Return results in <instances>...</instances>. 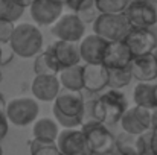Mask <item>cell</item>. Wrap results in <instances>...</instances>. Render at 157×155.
I'll use <instances>...</instances> for the list:
<instances>
[{
  "instance_id": "6da1fadb",
  "label": "cell",
  "mask_w": 157,
  "mask_h": 155,
  "mask_svg": "<svg viewBox=\"0 0 157 155\" xmlns=\"http://www.w3.org/2000/svg\"><path fill=\"white\" fill-rule=\"evenodd\" d=\"M128 109V102L125 94L121 90H110L104 93L98 101L93 102L92 116L93 120L114 125L116 122H121L125 111Z\"/></svg>"
},
{
  "instance_id": "7a4b0ae2",
  "label": "cell",
  "mask_w": 157,
  "mask_h": 155,
  "mask_svg": "<svg viewBox=\"0 0 157 155\" xmlns=\"http://www.w3.org/2000/svg\"><path fill=\"white\" fill-rule=\"evenodd\" d=\"M9 44L20 58L38 56L43 52V34L35 24L20 23L15 26Z\"/></svg>"
},
{
  "instance_id": "3957f363",
  "label": "cell",
  "mask_w": 157,
  "mask_h": 155,
  "mask_svg": "<svg viewBox=\"0 0 157 155\" xmlns=\"http://www.w3.org/2000/svg\"><path fill=\"white\" fill-rule=\"evenodd\" d=\"M133 29L125 14H98L93 21V32L101 38L111 41H124Z\"/></svg>"
},
{
  "instance_id": "277c9868",
  "label": "cell",
  "mask_w": 157,
  "mask_h": 155,
  "mask_svg": "<svg viewBox=\"0 0 157 155\" xmlns=\"http://www.w3.org/2000/svg\"><path fill=\"white\" fill-rule=\"evenodd\" d=\"M81 129L84 131L93 154L108 155L113 149H116V137H113V134L104 123L90 120L89 123H84Z\"/></svg>"
},
{
  "instance_id": "5b68a950",
  "label": "cell",
  "mask_w": 157,
  "mask_h": 155,
  "mask_svg": "<svg viewBox=\"0 0 157 155\" xmlns=\"http://www.w3.org/2000/svg\"><path fill=\"white\" fill-rule=\"evenodd\" d=\"M124 14L133 28L153 29L157 26V0H134Z\"/></svg>"
},
{
  "instance_id": "8992f818",
  "label": "cell",
  "mask_w": 157,
  "mask_h": 155,
  "mask_svg": "<svg viewBox=\"0 0 157 155\" xmlns=\"http://www.w3.org/2000/svg\"><path fill=\"white\" fill-rule=\"evenodd\" d=\"M40 106L32 98H17L12 99L6 106V116L11 123L15 126H28L35 123L38 119Z\"/></svg>"
},
{
  "instance_id": "52a82bcc",
  "label": "cell",
  "mask_w": 157,
  "mask_h": 155,
  "mask_svg": "<svg viewBox=\"0 0 157 155\" xmlns=\"http://www.w3.org/2000/svg\"><path fill=\"white\" fill-rule=\"evenodd\" d=\"M51 32L61 41L78 43L84 38L86 24L78 14H64L52 26Z\"/></svg>"
},
{
  "instance_id": "ba28073f",
  "label": "cell",
  "mask_w": 157,
  "mask_h": 155,
  "mask_svg": "<svg viewBox=\"0 0 157 155\" xmlns=\"http://www.w3.org/2000/svg\"><path fill=\"white\" fill-rule=\"evenodd\" d=\"M56 145L64 155H95L82 129H64L59 132Z\"/></svg>"
},
{
  "instance_id": "9c48e42d",
  "label": "cell",
  "mask_w": 157,
  "mask_h": 155,
  "mask_svg": "<svg viewBox=\"0 0 157 155\" xmlns=\"http://www.w3.org/2000/svg\"><path fill=\"white\" fill-rule=\"evenodd\" d=\"M124 132L142 135L148 132L153 126V111L140 106H133L128 108L121 120Z\"/></svg>"
},
{
  "instance_id": "30bf717a",
  "label": "cell",
  "mask_w": 157,
  "mask_h": 155,
  "mask_svg": "<svg viewBox=\"0 0 157 155\" xmlns=\"http://www.w3.org/2000/svg\"><path fill=\"white\" fill-rule=\"evenodd\" d=\"M124 41L130 47L134 58L154 53V50L157 49V35L153 29L133 28Z\"/></svg>"
},
{
  "instance_id": "8fae6325",
  "label": "cell",
  "mask_w": 157,
  "mask_h": 155,
  "mask_svg": "<svg viewBox=\"0 0 157 155\" xmlns=\"http://www.w3.org/2000/svg\"><path fill=\"white\" fill-rule=\"evenodd\" d=\"M134 55L131 53L130 47L125 41H111L108 43L105 49L102 65L108 70H121V68H130L133 64Z\"/></svg>"
},
{
  "instance_id": "7c38bea8",
  "label": "cell",
  "mask_w": 157,
  "mask_h": 155,
  "mask_svg": "<svg viewBox=\"0 0 157 155\" xmlns=\"http://www.w3.org/2000/svg\"><path fill=\"white\" fill-rule=\"evenodd\" d=\"M64 5L53 0H34L29 6L32 20L40 26L55 24L63 15Z\"/></svg>"
},
{
  "instance_id": "4fadbf2b",
  "label": "cell",
  "mask_w": 157,
  "mask_h": 155,
  "mask_svg": "<svg viewBox=\"0 0 157 155\" xmlns=\"http://www.w3.org/2000/svg\"><path fill=\"white\" fill-rule=\"evenodd\" d=\"M84 98L81 91H72V90H63L58 98L53 101V109L61 113L67 117H81L84 119Z\"/></svg>"
},
{
  "instance_id": "5bb4252c",
  "label": "cell",
  "mask_w": 157,
  "mask_h": 155,
  "mask_svg": "<svg viewBox=\"0 0 157 155\" xmlns=\"http://www.w3.org/2000/svg\"><path fill=\"white\" fill-rule=\"evenodd\" d=\"M107 46H108V41L101 38L96 34L84 37L79 44L81 59L86 64H102V58H104Z\"/></svg>"
},
{
  "instance_id": "9a60e30c",
  "label": "cell",
  "mask_w": 157,
  "mask_h": 155,
  "mask_svg": "<svg viewBox=\"0 0 157 155\" xmlns=\"http://www.w3.org/2000/svg\"><path fill=\"white\" fill-rule=\"evenodd\" d=\"M49 49L52 50L55 59L58 61L61 70L73 67V65H79L81 59V52H79V46L76 43H69V41H61L56 40L49 46Z\"/></svg>"
},
{
  "instance_id": "2e32d148",
  "label": "cell",
  "mask_w": 157,
  "mask_h": 155,
  "mask_svg": "<svg viewBox=\"0 0 157 155\" xmlns=\"http://www.w3.org/2000/svg\"><path fill=\"white\" fill-rule=\"evenodd\" d=\"M59 79L56 76H48V75H40L35 76V79L32 81L31 90L32 94L43 102H52L58 98V94L61 93L59 90Z\"/></svg>"
},
{
  "instance_id": "e0dca14e",
  "label": "cell",
  "mask_w": 157,
  "mask_h": 155,
  "mask_svg": "<svg viewBox=\"0 0 157 155\" xmlns=\"http://www.w3.org/2000/svg\"><path fill=\"white\" fill-rule=\"evenodd\" d=\"M108 85V68L102 64L84 65V88L90 93L101 91Z\"/></svg>"
},
{
  "instance_id": "ac0fdd59",
  "label": "cell",
  "mask_w": 157,
  "mask_h": 155,
  "mask_svg": "<svg viewBox=\"0 0 157 155\" xmlns=\"http://www.w3.org/2000/svg\"><path fill=\"white\" fill-rule=\"evenodd\" d=\"M131 73L133 78L140 82H150L157 79V59L154 53L134 58L131 64Z\"/></svg>"
},
{
  "instance_id": "d6986e66",
  "label": "cell",
  "mask_w": 157,
  "mask_h": 155,
  "mask_svg": "<svg viewBox=\"0 0 157 155\" xmlns=\"http://www.w3.org/2000/svg\"><path fill=\"white\" fill-rule=\"evenodd\" d=\"M116 151L121 155H145L142 135L121 132L116 137Z\"/></svg>"
},
{
  "instance_id": "ffe728a7",
  "label": "cell",
  "mask_w": 157,
  "mask_h": 155,
  "mask_svg": "<svg viewBox=\"0 0 157 155\" xmlns=\"http://www.w3.org/2000/svg\"><path fill=\"white\" fill-rule=\"evenodd\" d=\"M58 79L64 90L81 91L84 88V65H73L58 73Z\"/></svg>"
},
{
  "instance_id": "44dd1931",
  "label": "cell",
  "mask_w": 157,
  "mask_h": 155,
  "mask_svg": "<svg viewBox=\"0 0 157 155\" xmlns=\"http://www.w3.org/2000/svg\"><path fill=\"white\" fill-rule=\"evenodd\" d=\"M34 72L37 76L40 75H48V76H56V73L61 72V67L58 64V61L55 59L52 50L48 47L46 50H43L38 56H35L34 61Z\"/></svg>"
},
{
  "instance_id": "7402d4cb",
  "label": "cell",
  "mask_w": 157,
  "mask_h": 155,
  "mask_svg": "<svg viewBox=\"0 0 157 155\" xmlns=\"http://www.w3.org/2000/svg\"><path fill=\"white\" fill-rule=\"evenodd\" d=\"M34 138L43 140V142H56L59 137V129H58V122H55L49 117L38 119L34 123L32 128Z\"/></svg>"
},
{
  "instance_id": "603a6c76",
  "label": "cell",
  "mask_w": 157,
  "mask_h": 155,
  "mask_svg": "<svg viewBox=\"0 0 157 155\" xmlns=\"http://www.w3.org/2000/svg\"><path fill=\"white\" fill-rule=\"evenodd\" d=\"M154 87L153 84H145L140 82L134 87L133 90V101L136 103V106L140 108H147L150 111L156 109V96H154Z\"/></svg>"
},
{
  "instance_id": "cb8c5ba5",
  "label": "cell",
  "mask_w": 157,
  "mask_h": 155,
  "mask_svg": "<svg viewBox=\"0 0 157 155\" xmlns=\"http://www.w3.org/2000/svg\"><path fill=\"white\" fill-rule=\"evenodd\" d=\"M131 0H96L95 6L99 14H124Z\"/></svg>"
},
{
  "instance_id": "d4e9b609",
  "label": "cell",
  "mask_w": 157,
  "mask_h": 155,
  "mask_svg": "<svg viewBox=\"0 0 157 155\" xmlns=\"http://www.w3.org/2000/svg\"><path fill=\"white\" fill-rule=\"evenodd\" d=\"M133 79L131 67L121 68V70H108V87L111 90H121L127 87Z\"/></svg>"
},
{
  "instance_id": "484cf974",
  "label": "cell",
  "mask_w": 157,
  "mask_h": 155,
  "mask_svg": "<svg viewBox=\"0 0 157 155\" xmlns=\"http://www.w3.org/2000/svg\"><path fill=\"white\" fill-rule=\"evenodd\" d=\"M29 151H31V155H58L59 154L56 142H43V140H37V138H32L29 142Z\"/></svg>"
},
{
  "instance_id": "4316f807",
  "label": "cell",
  "mask_w": 157,
  "mask_h": 155,
  "mask_svg": "<svg viewBox=\"0 0 157 155\" xmlns=\"http://www.w3.org/2000/svg\"><path fill=\"white\" fill-rule=\"evenodd\" d=\"M95 2L96 0H67L66 2V6L69 9L73 11V14H84L87 11H92L95 6Z\"/></svg>"
},
{
  "instance_id": "83f0119b",
  "label": "cell",
  "mask_w": 157,
  "mask_h": 155,
  "mask_svg": "<svg viewBox=\"0 0 157 155\" xmlns=\"http://www.w3.org/2000/svg\"><path fill=\"white\" fill-rule=\"evenodd\" d=\"M53 116H55V120H56L64 129H76L78 126L84 125V123H82L84 119H81V117H67V116H63L61 113H58V111H55V109H53Z\"/></svg>"
},
{
  "instance_id": "f1b7e54d",
  "label": "cell",
  "mask_w": 157,
  "mask_h": 155,
  "mask_svg": "<svg viewBox=\"0 0 157 155\" xmlns=\"http://www.w3.org/2000/svg\"><path fill=\"white\" fill-rule=\"evenodd\" d=\"M145 155H157V131L150 129L148 132L142 134Z\"/></svg>"
},
{
  "instance_id": "f546056e",
  "label": "cell",
  "mask_w": 157,
  "mask_h": 155,
  "mask_svg": "<svg viewBox=\"0 0 157 155\" xmlns=\"http://www.w3.org/2000/svg\"><path fill=\"white\" fill-rule=\"evenodd\" d=\"M14 23L8 21V20H0V43L6 44L11 41L12 38V34H14Z\"/></svg>"
},
{
  "instance_id": "4dcf8cb0",
  "label": "cell",
  "mask_w": 157,
  "mask_h": 155,
  "mask_svg": "<svg viewBox=\"0 0 157 155\" xmlns=\"http://www.w3.org/2000/svg\"><path fill=\"white\" fill-rule=\"evenodd\" d=\"M8 116H6V111H0V142L6 137V134H8V129H9V126H8Z\"/></svg>"
},
{
  "instance_id": "1f68e13d",
  "label": "cell",
  "mask_w": 157,
  "mask_h": 155,
  "mask_svg": "<svg viewBox=\"0 0 157 155\" xmlns=\"http://www.w3.org/2000/svg\"><path fill=\"white\" fill-rule=\"evenodd\" d=\"M6 9H8L6 0H0V20H5L6 18Z\"/></svg>"
},
{
  "instance_id": "d6a6232c",
  "label": "cell",
  "mask_w": 157,
  "mask_h": 155,
  "mask_svg": "<svg viewBox=\"0 0 157 155\" xmlns=\"http://www.w3.org/2000/svg\"><path fill=\"white\" fill-rule=\"evenodd\" d=\"M151 129L157 131V108L153 109V126H151Z\"/></svg>"
},
{
  "instance_id": "836d02e7",
  "label": "cell",
  "mask_w": 157,
  "mask_h": 155,
  "mask_svg": "<svg viewBox=\"0 0 157 155\" xmlns=\"http://www.w3.org/2000/svg\"><path fill=\"white\" fill-rule=\"evenodd\" d=\"M6 106H8V103L5 102L3 96L0 94V111H6Z\"/></svg>"
},
{
  "instance_id": "e575fe53",
  "label": "cell",
  "mask_w": 157,
  "mask_h": 155,
  "mask_svg": "<svg viewBox=\"0 0 157 155\" xmlns=\"http://www.w3.org/2000/svg\"><path fill=\"white\" fill-rule=\"evenodd\" d=\"M53 2H56V3H61V5H64V6H66V2H67V0H53Z\"/></svg>"
},
{
  "instance_id": "d590c367",
  "label": "cell",
  "mask_w": 157,
  "mask_h": 155,
  "mask_svg": "<svg viewBox=\"0 0 157 155\" xmlns=\"http://www.w3.org/2000/svg\"><path fill=\"white\" fill-rule=\"evenodd\" d=\"M154 96H156V105H157V84H156V87H154Z\"/></svg>"
},
{
  "instance_id": "8d00e7d4",
  "label": "cell",
  "mask_w": 157,
  "mask_h": 155,
  "mask_svg": "<svg viewBox=\"0 0 157 155\" xmlns=\"http://www.w3.org/2000/svg\"><path fill=\"white\" fill-rule=\"evenodd\" d=\"M3 81V75H2V72H0V82Z\"/></svg>"
},
{
  "instance_id": "74e56055",
  "label": "cell",
  "mask_w": 157,
  "mask_h": 155,
  "mask_svg": "<svg viewBox=\"0 0 157 155\" xmlns=\"http://www.w3.org/2000/svg\"><path fill=\"white\" fill-rule=\"evenodd\" d=\"M26 2H28V3H29V6H31V3H32L34 0H26Z\"/></svg>"
},
{
  "instance_id": "f35d334b",
  "label": "cell",
  "mask_w": 157,
  "mask_h": 155,
  "mask_svg": "<svg viewBox=\"0 0 157 155\" xmlns=\"http://www.w3.org/2000/svg\"><path fill=\"white\" fill-rule=\"evenodd\" d=\"M0 155H3V149H2V146H0Z\"/></svg>"
},
{
  "instance_id": "ab89813d",
  "label": "cell",
  "mask_w": 157,
  "mask_h": 155,
  "mask_svg": "<svg viewBox=\"0 0 157 155\" xmlns=\"http://www.w3.org/2000/svg\"><path fill=\"white\" fill-rule=\"evenodd\" d=\"M154 56H156V59H157V49L154 50Z\"/></svg>"
},
{
  "instance_id": "60d3db41",
  "label": "cell",
  "mask_w": 157,
  "mask_h": 155,
  "mask_svg": "<svg viewBox=\"0 0 157 155\" xmlns=\"http://www.w3.org/2000/svg\"><path fill=\"white\" fill-rule=\"evenodd\" d=\"M58 155H64V154H61V152H59V154H58Z\"/></svg>"
},
{
  "instance_id": "b9f144b4",
  "label": "cell",
  "mask_w": 157,
  "mask_h": 155,
  "mask_svg": "<svg viewBox=\"0 0 157 155\" xmlns=\"http://www.w3.org/2000/svg\"><path fill=\"white\" fill-rule=\"evenodd\" d=\"M131 2H134V0H131Z\"/></svg>"
}]
</instances>
